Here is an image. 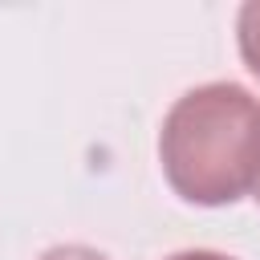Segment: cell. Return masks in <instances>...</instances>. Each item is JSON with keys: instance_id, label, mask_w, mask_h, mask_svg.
<instances>
[{"instance_id": "cell-2", "label": "cell", "mask_w": 260, "mask_h": 260, "mask_svg": "<svg viewBox=\"0 0 260 260\" xmlns=\"http://www.w3.org/2000/svg\"><path fill=\"white\" fill-rule=\"evenodd\" d=\"M236 45H240L244 65L260 77V0L240 4V16H236Z\"/></svg>"}, {"instance_id": "cell-5", "label": "cell", "mask_w": 260, "mask_h": 260, "mask_svg": "<svg viewBox=\"0 0 260 260\" xmlns=\"http://www.w3.org/2000/svg\"><path fill=\"white\" fill-rule=\"evenodd\" d=\"M252 195H256V203H260V175H256V187H252Z\"/></svg>"}, {"instance_id": "cell-1", "label": "cell", "mask_w": 260, "mask_h": 260, "mask_svg": "<svg viewBox=\"0 0 260 260\" xmlns=\"http://www.w3.org/2000/svg\"><path fill=\"white\" fill-rule=\"evenodd\" d=\"M158 162L187 203H236L260 175V102L236 81L187 89L162 118Z\"/></svg>"}, {"instance_id": "cell-3", "label": "cell", "mask_w": 260, "mask_h": 260, "mask_svg": "<svg viewBox=\"0 0 260 260\" xmlns=\"http://www.w3.org/2000/svg\"><path fill=\"white\" fill-rule=\"evenodd\" d=\"M41 260H110V256H102L98 248H85V244H57V248L41 252Z\"/></svg>"}, {"instance_id": "cell-4", "label": "cell", "mask_w": 260, "mask_h": 260, "mask_svg": "<svg viewBox=\"0 0 260 260\" xmlns=\"http://www.w3.org/2000/svg\"><path fill=\"white\" fill-rule=\"evenodd\" d=\"M167 260H232V256L211 252V248H187V252H175V256H167Z\"/></svg>"}]
</instances>
